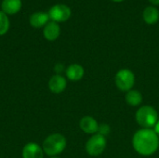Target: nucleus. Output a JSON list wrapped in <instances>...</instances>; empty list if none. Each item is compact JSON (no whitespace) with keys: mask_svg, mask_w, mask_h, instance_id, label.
<instances>
[{"mask_svg":"<svg viewBox=\"0 0 159 158\" xmlns=\"http://www.w3.org/2000/svg\"><path fill=\"white\" fill-rule=\"evenodd\" d=\"M132 146L141 156H152L158 150L159 137L152 129H139L133 135Z\"/></svg>","mask_w":159,"mask_h":158,"instance_id":"obj_1","label":"nucleus"},{"mask_svg":"<svg viewBox=\"0 0 159 158\" xmlns=\"http://www.w3.org/2000/svg\"><path fill=\"white\" fill-rule=\"evenodd\" d=\"M67 145L66 138L61 133H53L48 135L43 142L42 149L44 154L52 157L61 154Z\"/></svg>","mask_w":159,"mask_h":158,"instance_id":"obj_2","label":"nucleus"},{"mask_svg":"<svg viewBox=\"0 0 159 158\" xmlns=\"http://www.w3.org/2000/svg\"><path fill=\"white\" fill-rule=\"evenodd\" d=\"M135 119L138 125L143 129H152L155 128L158 121V113L154 107L143 105L137 110Z\"/></svg>","mask_w":159,"mask_h":158,"instance_id":"obj_3","label":"nucleus"},{"mask_svg":"<svg viewBox=\"0 0 159 158\" xmlns=\"http://www.w3.org/2000/svg\"><path fill=\"white\" fill-rule=\"evenodd\" d=\"M115 83L119 90L128 92L132 89L135 84V75L129 69H121L116 73L115 76Z\"/></svg>","mask_w":159,"mask_h":158,"instance_id":"obj_4","label":"nucleus"},{"mask_svg":"<svg viewBox=\"0 0 159 158\" xmlns=\"http://www.w3.org/2000/svg\"><path fill=\"white\" fill-rule=\"evenodd\" d=\"M106 145L107 142L105 136L96 133L88 140L86 143V151L90 156H99L104 152Z\"/></svg>","mask_w":159,"mask_h":158,"instance_id":"obj_5","label":"nucleus"},{"mask_svg":"<svg viewBox=\"0 0 159 158\" xmlns=\"http://www.w3.org/2000/svg\"><path fill=\"white\" fill-rule=\"evenodd\" d=\"M72 15L71 8L64 4H56L48 10L49 19L57 23L64 22L70 19Z\"/></svg>","mask_w":159,"mask_h":158,"instance_id":"obj_6","label":"nucleus"},{"mask_svg":"<svg viewBox=\"0 0 159 158\" xmlns=\"http://www.w3.org/2000/svg\"><path fill=\"white\" fill-rule=\"evenodd\" d=\"M67 87V81L61 74H55L50 77L48 81V88L52 93L60 94L65 90Z\"/></svg>","mask_w":159,"mask_h":158,"instance_id":"obj_7","label":"nucleus"},{"mask_svg":"<svg viewBox=\"0 0 159 158\" xmlns=\"http://www.w3.org/2000/svg\"><path fill=\"white\" fill-rule=\"evenodd\" d=\"M99 126L100 125L98 124L97 120L94 117L89 116V115L82 117L79 122V127L81 130L87 134H91V135L98 133Z\"/></svg>","mask_w":159,"mask_h":158,"instance_id":"obj_8","label":"nucleus"},{"mask_svg":"<svg viewBox=\"0 0 159 158\" xmlns=\"http://www.w3.org/2000/svg\"><path fill=\"white\" fill-rule=\"evenodd\" d=\"M21 156L22 158H44V151L37 143L28 142L24 145Z\"/></svg>","mask_w":159,"mask_h":158,"instance_id":"obj_9","label":"nucleus"},{"mask_svg":"<svg viewBox=\"0 0 159 158\" xmlns=\"http://www.w3.org/2000/svg\"><path fill=\"white\" fill-rule=\"evenodd\" d=\"M43 34L48 41H55L56 39H58L61 34V27L59 23L52 20L48 21L44 27Z\"/></svg>","mask_w":159,"mask_h":158,"instance_id":"obj_10","label":"nucleus"},{"mask_svg":"<svg viewBox=\"0 0 159 158\" xmlns=\"http://www.w3.org/2000/svg\"><path fill=\"white\" fill-rule=\"evenodd\" d=\"M66 77L71 81H79L83 78L85 74V70L82 65L78 63H73L69 65L66 70Z\"/></svg>","mask_w":159,"mask_h":158,"instance_id":"obj_11","label":"nucleus"},{"mask_svg":"<svg viewBox=\"0 0 159 158\" xmlns=\"http://www.w3.org/2000/svg\"><path fill=\"white\" fill-rule=\"evenodd\" d=\"M22 6L21 0H3L1 3V8L7 15L17 14Z\"/></svg>","mask_w":159,"mask_h":158,"instance_id":"obj_12","label":"nucleus"},{"mask_svg":"<svg viewBox=\"0 0 159 158\" xmlns=\"http://www.w3.org/2000/svg\"><path fill=\"white\" fill-rule=\"evenodd\" d=\"M49 16L48 13H45V12H34L31 15L29 21L30 24L34 27V28H41V27H45L46 24L49 21Z\"/></svg>","mask_w":159,"mask_h":158,"instance_id":"obj_13","label":"nucleus"},{"mask_svg":"<svg viewBox=\"0 0 159 158\" xmlns=\"http://www.w3.org/2000/svg\"><path fill=\"white\" fill-rule=\"evenodd\" d=\"M143 19L147 24H155L159 20V10L155 6H148L143 12Z\"/></svg>","mask_w":159,"mask_h":158,"instance_id":"obj_14","label":"nucleus"},{"mask_svg":"<svg viewBox=\"0 0 159 158\" xmlns=\"http://www.w3.org/2000/svg\"><path fill=\"white\" fill-rule=\"evenodd\" d=\"M125 100L128 105L132 107H138L143 102V94L137 89H131L126 92Z\"/></svg>","mask_w":159,"mask_h":158,"instance_id":"obj_15","label":"nucleus"},{"mask_svg":"<svg viewBox=\"0 0 159 158\" xmlns=\"http://www.w3.org/2000/svg\"><path fill=\"white\" fill-rule=\"evenodd\" d=\"M9 20L6 13L3 11H0V36L7 34V32L9 29Z\"/></svg>","mask_w":159,"mask_h":158,"instance_id":"obj_16","label":"nucleus"},{"mask_svg":"<svg viewBox=\"0 0 159 158\" xmlns=\"http://www.w3.org/2000/svg\"><path fill=\"white\" fill-rule=\"evenodd\" d=\"M109 131H110L109 126L104 125V124L99 126V131H98V133H100V134H102V135H103V136H106V135L109 133Z\"/></svg>","mask_w":159,"mask_h":158,"instance_id":"obj_17","label":"nucleus"},{"mask_svg":"<svg viewBox=\"0 0 159 158\" xmlns=\"http://www.w3.org/2000/svg\"><path fill=\"white\" fill-rule=\"evenodd\" d=\"M63 70H64V66H63L61 63H58V64H56L55 67H54V71L57 73L56 74H61V72H63Z\"/></svg>","mask_w":159,"mask_h":158,"instance_id":"obj_18","label":"nucleus"},{"mask_svg":"<svg viewBox=\"0 0 159 158\" xmlns=\"http://www.w3.org/2000/svg\"><path fill=\"white\" fill-rule=\"evenodd\" d=\"M154 130L156 131V133L157 134V136L159 137V119L158 121H157V125L155 126V129Z\"/></svg>","mask_w":159,"mask_h":158,"instance_id":"obj_19","label":"nucleus"},{"mask_svg":"<svg viewBox=\"0 0 159 158\" xmlns=\"http://www.w3.org/2000/svg\"><path fill=\"white\" fill-rule=\"evenodd\" d=\"M149 2L153 5V6H159V0H149Z\"/></svg>","mask_w":159,"mask_h":158,"instance_id":"obj_20","label":"nucleus"},{"mask_svg":"<svg viewBox=\"0 0 159 158\" xmlns=\"http://www.w3.org/2000/svg\"><path fill=\"white\" fill-rule=\"evenodd\" d=\"M111 1L116 2V3H119V2H122V1H124V0H111Z\"/></svg>","mask_w":159,"mask_h":158,"instance_id":"obj_21","label":"nucleus"},{"mask_svg":"<svg viewBox=\"0 0 159 158\" xmlns=\"http://www.w3.org/2000/svg\"><path fill=\"white\" fill-rule=\"evenodd\" d=\"M50 158H60V157H57V156H52V157Z\"/></svg>","mask_w":159,"mask_h":158,"instance_id":"obj_22","label":"nucleus"}]
</instances>
